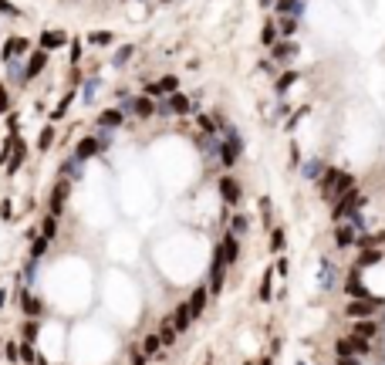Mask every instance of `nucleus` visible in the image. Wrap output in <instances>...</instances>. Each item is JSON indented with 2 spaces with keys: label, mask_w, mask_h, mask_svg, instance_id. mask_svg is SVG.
Here are the masks:
<instances>
[{
  "label": "nucleus",
  "mask_w": 385,
  "mask_h": 365,
  "mask_svg": "<svg viewBox=\"0 0 385 365\" xmlns=\"http://www.w3.org/2000/svg\"><path fill=\"white\" fill-rule=\"evenodd\" d=\"M365 203H368V200H365L358 190H351V193H345L338 203L331 206V217L335 220H351V217H358V213L365 210Z\"/></svg>",
  "instance_id": "1"
},
{
  "label": "nucleus",
  "mask_w": 385,
  "mask_h": 365,
  "mask_svg": "<svg viewBox=\"0 0 385 365\" xmlns=\"http://www.w3.org/2000/svg\"><path fill=\"white\" fill-rule=\"evenodd\" d=\"M223 126V122H220ZM223 132H227V142H220V162L223 166H233V162L240 159V152H243V142H240V136H237V129H230V126H223Z\"/></svg>",
  "instance_id": "2"
},
{
  "label": "nucleus",
  "mask_w": 385,
  "mask_h": 365,
  "mask_svg": "<svg viewBox=\"0 0 385 365\" xmlns=\"http://www.w3.org/2000/svg\"><path fill=\"white\" fill-rule=\"evenodd\" d=\"M375 311H378V305H375L372 297H351L345 315H348L351 321H365V318H375Z\"/></svg>",
  "instance_id": "3"
},
{
  "label": "nucleus",
  "mask_w": 385,
  "mask_h": 365,
  "mask_svg": "<svg viewBox=\"0 0 385 365\" xmlns=\"http://www.w3.org/2000/svg\"><path fill=\"white\" fill-rule=\"evenodd\" d=\"M179 88V78L176 75H166V78H159L156 85H146V95L149 98H162V95H176Z\"/></svg>",
  "instance_id": "4"
},
{
  "label": "nucleus",
  "mask_w": 385,
  "mask_h": 365,
  "mask_svg": "<svg viewBox=\"0 0 385 365\" xmlns=\"http://www.w3.org/2000/svg\"><path fill=\"white\" fill-rule=\"evenodd\" d=\"M44 65H47V51H31V57L24 61V81H31V78H37L41 71H44Z\"/></svg>",
  "instance_id": "5"
},
{
  "label": "nucleus",
  "mask_w": 385,
  "mask_h": 365,
  "mask_svg": "<svg viewBox=\"0 0 385 365\" xmlns=\"http://www.w3.org/2000/svg\"><path fill=\"white\" fill-rule=\"evenodd\" d=\"M216 257H220L223 264H233L240 257V244H237V237H233V233H223L220 247H216Z\"/></svg>",
  "instance_id": "6"
},
{
  "label": "nucleus",
  "mask_w": 385,
  "mask_h": 365,
  "mask_svg": "<svg viewBox=\"0 0 385 365\" xmlns=\"http://www.w3.org/2000/svg\"><path fill=\"white\" fill-rule=\"evenodd\" d=\"M351 190H355V176H351V172H341L338 179H335V186L328 190V196H325V200H331V203H338L341 196H345V193H351Z\"/></svg>",
  "instance_id": "7"
},
{
  "label": "nucleus",
  "mask_w": 385,
  "mask_h": 365,
  "mask_svg": "<svg viewBox=\"0 0 385 365\" xmlns=\"http://www.w3.org/2000/svg\"><path fill=\"white\" fill-rule=\"evenodd\" d=\"M68 186L71 182L68 179H61V182H54V190H51V217H61V210H65V200H68Z\"/></svg>",
  "instance_id": "8"
},
{
  "label": "nucleus",
  "mask_w": 385,
  "mask_h": 365,
  "mask_svg": "<svg viewBox=\"0 0 385 365\" xmlns=\"http://www.w3.org/2000/svg\"><path fill=\"white\" fill-rule=\"evenodd\" d=\"M223 281H227V264L220 261V257H213V267H210V294H220Z\"/></svg>",
  "instance_id": "9"
},
{
  "label": "nucleus",
  "mask_w": 385,
  "mask_h": 365,
  "mask_svg": "<svg viewBox=\"0 0 385 365\" xmlns=\"http://www.w3.org/2000/svg\"><path fill=\"white\" fill-rule=\"evenodd\" d=\"M21 311L27 315V318H41V311H44V305H41V297L31 294L27 287L21 291Z\"/></svg>",
  "instance_id": "10"
},
{
  "label": "nucleus",
  "mask_w": 385,
  "mask_h": 365,
  "mask_svg": "<svg viewBox=\"0 0 385 365\" xmlns=\"http://www.w3.org/2000/svg\"><path fill=\"white\" fill-rule=\"evenodd\" d=\"M206 297H210V291H206V287H196V291L189 294V301H186V308H189L192 321H196V318H200V315L206 311Z\"/></svg>",
  "instance_id": "11"
},
{
  "label": "nucleus",
  "mask_w": 385,
  "mask_h": 365,
  "mask_svg": "<svg viewBox=\"0 0 385 365\" xmlns=\"http://www.w3.org/2000/svg\"><path fill=\"white\" fill-rule=\"evenodd\" d=\"M24 51H31V41H27V37H11V41L4 44V51H0V57H4V61H14V57L24 54Z\"/></svg>",
  "instance_id": "12"
},
{
  "label": "nucleus",
  "mask_w": 385,
  "mask_h": 365,
  "mask_svg": "<svg viewBox=\"0 0 385 365\" xmlns=\"http://www.w3.org/2000/svg\"><path fill=\"white\" fill-rule=\"evenodd\" d=\"M166 108H169V115H189L192 112V102L182 95V91H176V95L166 98Z\"/></svg>",
  "instance_id": "13"
},
{
  "label": "nucleus",
  "mask_w": 385,
  "mask_h": 365,
  "mask_svg": "<svg viewBox=\"0 0 385 365\" xmlns=\"http://www.w3.org/2000/svg\"><path fill=\"white\" fill-rule=\"evenodd\" d=\"M71 37L65 34V31H44L41 34V51H54V47H65Z\"/></svg>",
  "instance_id": "14"
},
{
  "label": "nucleus",
  "mask_w": 385,
  "mask_h": 365,
  "mask_svg": "<svg viewBox=\"0 0 385 365\" xmlns=\"http://www.w3.org/2000/svg\"><path fill=\"white\" fill-rule=\"evenodd\" d=\"M351 335H355V338H365V342H372L375 335H378V325H375V318L355 321V325H351Z\"/></svg>",
  "instance_id": "15"
},
{
  "label": "nucleus",
  "mask_w": 385,
  "mask_h": 365,
  "mask_svg": "<svg viewBox=\"0 0 385 365\" xmlns=\"http://www.w3.org/2000/svg\"><path fill=\"white\" fill-rule=\"evenodd\" d=\"M271 54H274V65H281V61H291V57L297 54V44H294V41H277V44L271 47Z\"/></svg>",
  "instance_id": "16"
},
{
  "label": "nucleus",
  "mask_w": 385,
  "mask_h": 365,
  "mask_svg": "<svg viewBox=\"0 0 385 365\" xmlns=\"http://www.w3.org/2000/svg\"><path fill=\"white\" fill-rule=\"evenodd\" d=\"M220 193L227 203H240V182L233 176H220Z\"/></svg>",
  "instance_id": "17"
},
{
  "label": "nucleus",
  "mask_w": 385,
  "mask_h": 365,
  "mask_svg": "<svg viewBox=\"0 0 385 365\" xmlns=\"http://www.w3.org/2000/svg\"><path fill=\"white\" fill-rule=\"evenodd\" d=\"M98 152H102L98 139H81V142H78V149H75V159H78V162H85V159H91V156H98Z\"/></svg>",
  "instance_id": "18"
},
{
  "label": "nucleus",
  "mask_w": 385,
  "mask_h": 365,
  "mask_svg": "<svg viewBox=\"0 0 385 365\" xmlns=\"http://www.w3.org/2000/svg\"><path fill=\"white\" fill-rule=\"evenodd\" d=\"M122 122H125V118H122L118 108H105V112L98 115V126H102V129H118Z\"/></svg>",
  "instance_id": "19"
},
{
  "label": "nucleus",
  "mask_w": 385,
  "mask_h": 365,
  "mask_svg": "<svg viewBox=\"0 0 385 365\" xmlns=\"http://www.w3.org/2000/svg\"><path fill=\"white\" fill-rule=\"evenodd\" d=\"M24 159H27V146H24L21 139H17V149H14V156H11V162H7V176H14V172L24 166Z\"/></svg>",
  "instance_id": "20"
},
{
  "label": "nucleus",
  "mask_w": 385,
  "mask_h": 365,
  "mask_svg": "<svg viewBox=\"0 0 385 365\" xmlns=\"http://www.w3.org/2000/svg\"><path fill=\"white\" fill-rule=\"evenodd\" d=\"M345 291H348V297H368L365 287H362V281H358V267H351L348 281H345Z\"/></svg>",
  "instance_id": "21"
},
{
  "label": "nucleus",
  "mask_w": 385,
  "mask_h": 365,
  "mask_svg": "<svg viewBox=\"0 0 385 365\" xmlns=\"http://www.w3.org/2000/svg\"><path fill=\"white\" fill-rule=\"evenodd\" d=\"M159 338H162V345L169 348V345H176V338H179V331H176V325H172V318H166L162 325H159Z\"/></svg>",
  "instance_id": "22"
},
{
  "label": "nucleus",
  "mask_w": 385,
  "mask_h": 365,
  "mask_svg": "<svg viewBox=\"0 0 385 365\" xmlns=\"http://www.w3.org/2000/svg\"><path fill=\"white\" fill-rule=\"evenodd\" d=\"M132 54H136V44H122V47L112 54V68H125V65L132 61Z\"/></svg>",
  "instance_id": "23"
},
{
  "label": "nucleus",
  "mask_w": 385,
  "mask_h": 365,
  "mask_svg": "<svg viewBox=\"0 0 385 365\" xmlns=\"http://www.w3.org/2000/svg\"><path fill=\"white\" fill-rule=\"evenodd\" d=\"M172 325H176V331H186V328L192 325V315H189V308H186V301L176 308V315H172Z\"/></svg>",
  "instance_id": "24"
},
{
  "label": "nucleus",
  "mask_w": 385,
  "mask_h": 365,
  "mask_svg": "<svg viewBox=\"0 0 385 365\" xmlns=\"http://www.w3.org/2000/svg\"><path fill=\"white\" fill-rule=\"evenodd\" d=\"M277 14H291V17H301V14H304V0H277Z\"/></svg>",
  "instance_id": "25"
},
{
  "label": "nucleus",
  "mask_w": 385,
  "mask_h": 365,
  "mask_svg": "<svg viewBox=\"0 0 385 365\" xmlns=\"http://www.w3.org/2000/svg\"><path fill=\"white\" fill-rule=\"evenodd\" d=\"M71 102H75V91H65V98L57 102V108H54L51 115H47V118H51V122H57V118H65V115H68V108H71Z\"/></svg>",
  "instance_id": "26"
},
{
  "label": "nucleus",
  "mask_w": 385,
  "mask_h": 365,
  "mask_svg": "<svg viewBox=\"0 0 385 365\" xmlns=\"http://www.w3.org/2000/svg\"><path fill=\"white\" fill-rule=\"evenodd\" d=\"M261 41H264L267 47H274L277 41H281V31H277V24H274V21H267V24H264V31H261Z\"/></svg>",
  "instance_id": "27"
},
{
  "label": "nucleus",
  "mask_w": 385,
  "mask_h": 365,
  "mask_svg": "<svg viewBox=\"0 0 385 365\" xmlns=\"http://www.w3.org/2000/svg\"><path fill=\"white\" fill-rule=\"evenodd\" d=\"M136 115H139V118H152V115H156L152 98H136Z\"/></svg>",
  "instance_id": "28"
},
{
  "label": "nucleus",
  "mask_w": 385,
  "mask_h": 365,
  "mask_svg": "<svg viewBox=\"0 0 385 365\" xmlns=\"http://www.w3.org/2000/svg\"><path fill=\"white\" fill-rule=\"evenodd\" d=\"M378 261H382V251L368 247V251H362V257L355 261V267H368V264H378Z\"/></svg>",
  "instance_id": "29"
},
{
  "label": "nucleus",
  "mask_w": 385,
  "mask_h": 365,
  "mask_svg": "<svg viewBox=\"0 0 385 365\" xmlns=\"http://www.w3.org/2000/svg\"><path fill=\"white\" fill-rule=\"evenodd\" d=\"M51 146H54V126H44L41 136H37V149L44 152V149H51Z\"/></svg>",
  "instance_id": "30"
},
{
  "label": "nucleus",
  "mask_w": 385,
  "mask_h": 365,
  "mask_svg": "<svg viewBox=\"0 0 385 365\" xmlns=\"http://www.w3.org/2000/svg\"><path fill=\"white\" fill-rule=\"evenodd\" d=\"M14 149H17V136H7V139H4V146H0V162H11Z\"/></svg>",
  "instance_id": "31"
},
{
  "label": "nucleus",
  "mask_w": 385,
  "mask_h": 365,
  "mask_svg": "<svg viewBox=\"0 0 385 365\" xmlns=\"http://www.w3.org/2000/svg\"><path fill=\"white\" fill-rule=\"evenodd\" d=\"M21 365H37V352H34V345H31V342L21 345Z\"/></svg>",
  "instance_id": "32"
},
{
  "label": "nucleus",
  "mask_w": 385,
  "mask_h": 365,
  "mask_svg": "<svg viewBox=\"0 0 385 365\" xmlns=\"http://www.w3.org/2000/svg\"><path fill=\"white\" fill-rule=\"evenodd\" d=\"M196 122H200V129H203V132H210V136H213V132H220V122H216L213 115H196Z\"/></svg>",
  "instance_id": "33"
},
{
  "label": "nucleus",
  "mask_w": 385,
  "mask_h": 365,
  "mask_svg": "<svg viewBox=\"0 0 385 365\" xmlns=\"http://www.w3.org/2000/svg\"><path fill=\"white\" fill-rule=\"evenodd\" d=\"M112 41H115L112 31H95V34H91V44H95V47H108Z\"/></svg>",
  "instance_id": "34"
},
{
  "label": "nucleus",
  "mask_w": 385,
  "mask_h": 365,
  "mask_svg": "<svg viewBox=\"0 0 385 365\" xmlns=\"http://www.w3.org/2000/svg\"><path fill=\"white\" fill-rule=\"evenodd\" d=\"M297 78H301V75H297V71H284L281 78H277V91H281V95H284V91L291 88V85H294Z\"/></svg>",
  "instance_id": "35"
},
{
  "label": "nucleus",
  "mask_w": 385,
  "mask_h": 365,
  "mask_svg": "<svg viewBox=\"0 0 385 365\" xmlns=\"http://www.w3.org/2000/svg\"><path fill=\"white\" fill-rule=\"evenodd\" d=\"M341 176V169H325V176H321V193L328 196V190L335 186V179Z\"/></svg>",
  "instance_id": "36"
},
{
  "label": "nucleus",
  "mask_w": 385,
  "mask_h": 365,
  "mask_svg": "<svg viewBox=\"0 0 385 365\" xmlns=\"http://www.w3.org/2000/svg\"><path fill=\"white\" fill-rule=\"evenodd\" d=\"M21 338L34 345V338H37V318H27V325L21 328Z\"/></svg>",
  "instance_id": "37"
},
{
  "label": "nucleus",
  "mask_w": 385,
  "mask_h": 365,
  "mask_svg": "<svg viewBox=\"0 0 385 365\" xmlns=\"http://www.w3.org/2000/svg\"><path fill=\"white\" fill-rule=\"evenodd\" d=\"M142 348H146V352H142V355H156L159 348H162V338H159V331H156V335H149V338H146V345H142Z\"/></svg>",
  "instance_id": "38"
},
{
  "label": "nucleus",
  "mask_w": 385,
  "mask_h": 365,
  "mask_svg": "<svg viewBox=\"0 0 385 365\" xmlns=\"http://www.w3.org/2000/svg\"><path fill=\"white\" fill-rule=\"evenodd\" d=\"M321 284H325V287L335 284V267H331L328 261H321Z\"/></svg>",
  "instance_id": "39"
},
{
  "label": "nucleus",
  "mask_w": 385,
  "mask_h": 365,
  "mask_svg": "<svg viewBox=\"0 0 385 365\" xmlns=\"http://www.w3.org/2000/svg\"><path fill=\"white\" fill-rule=\"evenodd\" d=\"M247 227H250L247 217H240V213H237V217H233V223H230V233H233V237H240V233H247Z\"/></svg>",
  "instance_id": "40"
},
{
  "label": "nucleus",
  "mask_w": 385,
  "mask_h": 365,
  "mask_svg": "<svg viewBox=\"0 0 385 365\" xmlns=\"http://www.w3.org/2000/svg\"><path fill=\"white\" fill-rule=\"evenodd\" d=\"M0 17H11V21H17V17H21V11L14 7L11 0H0Z\"/></svg>",
  "instance_id": "41"
},
{
  "label": "nucleus",
  "mask_w": 385,
  "mask_h": 365,
  "mask_svg": "<svg viewBox=\"0 0 385 365\" xmlns=\"http://www.w3.org/2000/svg\"><path fill=\"white\" fill-rule=\"evenodd\" d=\"M277 31H281V34H297V17H284V21L277 24Z\"/></svg>",
  "instance_id": "42"
},
{
  "label": "nucleus",
  "mask_w": 385,
  "mask_h": 365,
  "mask_svg": "<svg viewBox=\"0 0 385 365\" xmlns=\"http://www.w3.org/2000/svg\"><path fill=\"white\" fill-rule=\"evenodd\" d=\"M44 251H47V237H37L34 247H31V257H34V261H41V257H44Z\"/></svg>",
  "instance_id": "43"
},
{
  "label": "nucleus",
  "mask_w": 385,
  "mask_h": 365,
  "mask_svg": "<svg viewBox=\"0 0 385 365\" xmlns=\"http://www.w3.org/2000/svg\"><path fill=\"white\" fill-rule=\"evenodd\" d=\"M271 281H274V271L264 274V284H261V301H271Z\"/></svg>",
  "instance_id": "44"
},
{
  "label": "nucleus",
  "mask_w": 385,
  "mask_h": 365,
  "mask_svg": "<svg viewBox=\"0 0 385 365\" xmlns=\"http://www.w3.org/2000/svg\"><path fill=\"white\" fill-rule=\"evenodd\" d=\"M4 112H11V95H7V85L0 81V115Z\"/></svg>",
  "instance_id": "45"
},
{
  "label": "nucleus",
  "mask_w": 385,
  "mask_h": 365,
  "mask_svg": "<svg viewBox=\"0 0 385 365\" xmlns=\"http://www.w3.org/2000/svg\"><path fill=\"white\" fill-rule=\"evenodd\" d=\"M41 227H44V233H41V237H47V240H51V237H54V230H57V217H47L44 223H41Z\"/></svg>",
  "instance_id": "46"
},
{
  "label": "nucleus",
  "mask_w": 385,
  "mask_h": 365,
  "mask_svg": "<svg viewBox=\"0 0 385 365\" xmlns=\"http://www.w3.org/2000/svg\"><path fill=\"white\" fill-rule=\"evenodd\" d=\"M261 217H264V223L271 227V200H267V196H261ZM271 230H274V227H271Z\"/></svg>",
  "instance_id": "47"
},
{
  "label": "nucleus",
  "mask_w": 385,
  "mask_h": 365,
  "mask_svg": "<svg viewBox=\"0 0 385 365\" xmlns=\"http://www.w3.org/2000/svg\"><path fill=\"white\" fill-rule=\"evenodd\" d=\"M271 251H284V230H274L271 233Z\"/></svg>",
  "instance_id": "48"
},
{
  "label": "nucleus",
  "mask_w": 385,
  "mask_h": 365,
  "mask_svg": "<svg viewBox=\"0 0 385 365\" xmlns=\"http://www.w3.org/2000/svg\"><path fill=\"white\" fill-rule=\"evenodd\" d=\"M348 338H351V345H355V355L368 352V342H365V338H355V335H348Z\"/></svg>",
  "instance_id": "49"
},
{
  "label": "nucleus",
  "mask_w": 385,
  "mask_h": 365,
  "mask_svg": "<svg viewBox=\"0 0 385 365\" xmlns=\"http://www.w3.org/2000/svg\"><path fill=\"white\" fill-rule=\"evenodd\" d=\"M4 352H7V358H11V362H21V345H7V348H4Z\"/></svg>",
  "instance_id": "50"
},
{
  "label": "nucleus",
  "mask_w": 385,
  "mask_h": 365,
  "mask_svg": "<svg viewBox=\"0 0 385 365\" xmlns=\"http://www.w3.org/2000/svg\"><path fill=\"white\" fill-rule=\"evenodd\" d=\"M317 169H321V162H307V166H304V176H307V179H317V176H321Z\"/></svg>",
  "instance_id": "51"
},
{
  "label": "nucleus",
  "mask_w": 385,
  "mask_h": 365,
  "mask_svg": "<svg viewBox=\"0 0 385 365\" xmlns=\"http://www.w3.org/2000/svg\"><path fill=\"white\" fill-rule=\"evenodd\" d=\"M81 61V41H71V65Z\"/></svg>",
  "instance_id": "52"
},
{
  "label": "nucleus",
  "mask_w": 385,
  "mask_h": 365,
  "mask_svg": "<svg viewBox=\"0 0 385 365\" xmlns=\"http://www.w3.org/2000/svg\"><path fill=\"white\" fill-rule=\"evenodd\" d=\"M95 88H98V78H88V85H85V102L95 95Z\"/></svg>",
  "instance_id": "53"
},
{
  "label": "nucleus",
  "mask_w": 385,
  "mask_h": 365,
  "mask_svg": "<svg viewBox=\"0 0 385 365\" xmlns=\"http://www.w3.org/2000/svg\"><path fill=\"white\" fill-rule=\"evenodd\" d=\"M335 365H362V362H358V355H348V358H335Z\"/></svg>",
  "instance_id": "54"
},
{
  "label": "nucleus",
  "mask_w": 385,
  "mask_h": 365,
  "mask_svg": "<svg viewBox=\"0 0 385 365\" xmlns=\"http://www.w3.org/2000/svg\"><path fill=\"white\" fill-rule=\"evenodd\" d=\"M0 217L11 220V200H4V203H0Z\"/></svg>",
  "instance_id": "55"
},
{
  "label": "nucleus",
  "mask_w": 385,
  "mask_h": 365,
  "mask_svg": "<svg viewBox=\"0 0 385 365\" xmlns=\"http://www.w3.org/2000/svg\"><path fill=\"white\" fill-rule=\"evenodd\" d=\"M132 365H146V355H142V352H136V355H132Z\"/></svg>",
  "instance_id": "56"
},
{
  "label": "nucleus",
  "mask_w": 385,
  "mask_h": 365,
  "mask_svg": "<svg viewBox=\"0 0 385 365\" xmlns=\"http://www.w3.org/2000/svg\"><path fill=\"white\" fill-rule=\"evenodd\" d=\"M247 365H253V362H247Z\"/></svg>",
  "instance_id": "57"
},
{
  "label": "nucleus",
  "mask_w": 385,
  "mask_h": 365,
  "mask_svg": "<svg viewBox=\"0 0 385 365\" xmlns=\"http://www.w3.org/2000/svg\"><path fill=\"white\" fill-rule=\"evenodd\" d=\"M162 4H166V0H162Z\"/></svg>",
  "instance_id": "58"
},
{
  "label": "nucleus",
  "mask_w": 385,
  "mask_h": 365,
  "mask_svg": "<svg viewBox=\"0 0 385 365\" xmlns=\"http://www.w3.org/2000/svg\"><path fill=\"white\" fill-rule=\"evenodd\" d=\"M0 41H4V37H0Z\"/></svg>",
  "instance_id": "59"
}]
</instances>
